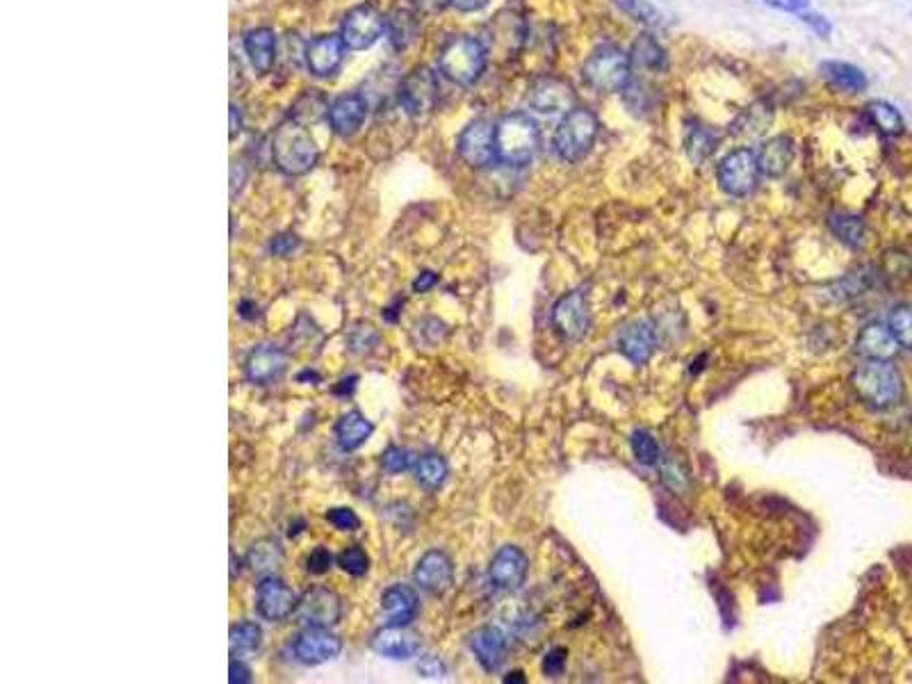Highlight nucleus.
Instances as JSON below:
<instances>
[{
	"mask_svg": "<svg viewBox=\"0 0 912 684\" xmlns=\"http://www.w3.org/2000/svg\"><path fill=\"white\" fill-rule=\"evenodd\" d=\"M381 612L390 625L409 627L420 614V596L409 584H390L381 593Z\"/></svg>",
	"mask_w": 912,
	"mask_h": 684,
	"instance_id": "5701e85b",
	"label": "nucleus"
},
{
	"mask_svg": "<svg viewBox=\"0 0 912 684\" xmlns=\"http://www.w3.org/2000/svg\"><path fill=\"white\" fill-rule=\"evenodd\" d=\"M632 62L630 53H625L618 46H600L586 57L582 76L584 83L598 94H616L623 92L627 83L632 80Z\"/></svg>",
	"mask_w": 912,
	"mask_h": 684,
	"instance_id": "20e7f679",
	"label": "nucleus"
},
{
	"mask_svg": "<svg viewBox=\"0 0 912 684\" xmlns=\"http://www.w3.org/2000/svg\"><path fill=\"white\" fill-rule=\"evenodd\" d=\"M418 673L425 675V678H443L445 664L438 657H422L418 664Z\"/></svg>",
	"mask_w": 912,
	"mask_h": 684,
	"instance_id": "4d7b16f0",
	"label": "nucleus"
},
{
	"mask_svg": "<svg viewBox=\"0 0 912 684\" xmlns=\"http://www.w3.org/2000/svg\"><path fill=\"white\" fill-rule=\"evenodd\" d=\"M409 3L418 14H436L445 10L452 0H409Z\"/></svg>",
	"mask_w": 912,
	"mask_h": 684,
	"instance_id": "13d9d810",
	"label": "nucleus"
},
{
	"mask_svg": "<svg viewBox=\"0 0 912 684\" xmlns=\"http://www.w3.org/2000/svg\"><path fill=\"white\" fill-rule=\"evenodd\" d=\"M874 283H876L874 267L865 265V267H860V270L851 272L849 276H844L842 281H837L833 285V290H830V297L837 301H849V299L865 295L867 290L874 288Z\"/></svg>",
	"mask_w": 912,
	"mask_h": 684,
	"instance_id": "58836bf2",
	"label": "nucleus"
},
{
	"mask_svg": "<svg viewBox=\"0 0 912 684\" xmlns=\"http://www.w3.org/2000/svg\"><path fill=\"white\" fill-rule=\"evenodd\" d=\"M238 315L242 317V320L254 322L256 317H258V304H256V301H251V299H242L240 304H238Z\"/></svg>",
	"mask_w": 912,
	"mask_h": 684,
	"instance_id": "680f3d73",
	"label": "nucleus"
},
{
	"mask_svg": "<svg viewBox=\"0 0 912 684\" xmlns=\"http://www.w3.org/2000/svg\"><path fill=\"white\" fill-rule=\"evenodd\" d=\"M368 117V101L361 94H345L329 105L327 121L331 130L340 137H352Z\"/></svg>",
	"mask_w": 912,
	"mask_h": 684,
	"instance_id": "b1692460",
	"label": "nucleus"
},
{
	"mask_svg": "<svg viewBox=\"0 0 912 684\" xmlns=\"http://www.w3.org/2000/svg\"><path fill=\"white\" fill-rule=\"evenodd\" d=\"M399 306H402V301L395 299L393 304L384 308V320H386V322H390V324H395V322H397V313H399L397 308H399Z\"/></svg>",
	"mask_w": 912,
	"mask_h": 684,
	"instance_id": "69168bd1",
	"label": "nucleus"
},
{
	"mask_svg": "<svg viewBox=\"0 0 912 684\" xmlns=\"http://www.w3.org/2000/svg\"><path fill=\"white\" fill-rule=\"evenodd\" d=\"M299 247H301V240L297 238V235L279 233V235H274L270 242V254L276 258H290L292 254H297Z\"/></svg>",
	"mask_w": 912,
	"mask_h": 684,
	"instance_id": "3c124183",
	"label": "nucleus"
},
{
	"mask_svg": "<svg viewBox=\"0 0 912 684\" xmlns=\"http://www.w3.org/2000/svg\"><path fill=\"white\" fill-rule=\"evenodd\" d=\"M342 653V639L329 627H304L292 639V655L304 666H322L338 659Z\"/></svg>",
	"mask_w": 912,
	"mask_h": 684,
	"instance_id": "ddd939ff",
	"label": "nucleus"
},
{
	"mask_svg": "<svg viewBox=\"0 0 912 684\" xmlns=\"http://www.w3.org/2000/svg\"><path fill=\"white\" fill-rule=\"evenodd\" d=\"M370 648L374 653L395 662H406L420 653L422 641L418 634L406 630V625H384L370 637Z\"/></svg>",
	"mask_w": 912,
	"mask_h": 684,
	"instance_id": "6ab92c4d",
	"label": "nucleus"
},
{
	"mask_svg": "<svg viewBox=\"0 0 912 684\" xmlns=\"http://www.w3.org/2000/svg\"><path fill=\"white\" fill-rule=\"evenodd\" d=\"M719 146V135L714 133L712 128L694 124L687 130V137H684V149H687V156L694 162H703L712 156Z\"/></svg>",
	"mask_w": 912,
	"mask_h": 684,
	"instance_id": "a19ab883",
	"label": "nucleus"
},
{
	"mask_svg": "<svg viewBox=\"0 0 912 684\" xmlns=\"http://www.w3.org/2000/svg\"><path fill=\"white\" fill-rule=\"evenodd\" d=\"M386 30H388L390 44H393L395 48H399V51H402V48H409L415 39H418V32H420L418 12L395 10L386 19Z\"/></svg>",
	"mask_w": 912,
	"mask_h": 684,
	"instance_id": "f704fd0d",
	"label": "nucleus"
},
{
	"mask_svg": "<svg viewBox=\"0 0 912 684\" xmlns=\"http://www.w3.org/2000/svg\"><path fill=\"white\" fill-rule=\"evenodd\" d=\"M468 646L472 650V655H475V659L479 662V666H482L486 673L498 671L504 664V659H507V650H509V643H507V637H504V632L493 625L479 627V630L472 632L468 639Z\"/></svg>",
	"mask_w": 912,
	"mask_h": 684,
	"instance_id": "412c9836",
	"label": "nucleus"
},
{
	"mask_svg": "<svg viewBox=\"0 0 912 684\" xmlns=\"http://www.w3.org/2000/svg\"><path fill=\"white\" fill-rule=\"evenodd\" d=\"M773 110L767 103H753L751 108H746L739 117L732 121V135L737 137H757L771 126Z\"/></svg>",
	"mask_w": 912,
	"mask_h": 684,
	"instance_id": "e433bc0d",
	"label": "nucleus"
},
{
	"mask_svg": "<svg viewBox=\"0 0 912 684\" xmlns=\"http://www.w3.org/2000/svg\"><path fill=\"white\" fill-rule=\"evenodd\" d=\"M614 5L625 16H630L634 23H639V26H643V28L659 30V28L669 26L664 12L650 3V0H614Z\"/></svg>",
	"mask_w": 912,
	"mask_h": 684,
	"instance_id": "4c0bfd02",
	"label": "nucleus"
},
{
	"mask_svg": "<svg viewBox=\"0 0 912 684\" xmlns=\"http://www.w3.org/2000/svg\"><path fill=\"white\" fill-rule=\"evenodd\" d=\"M270 151L276 169L285 176H304L320 160V149L311 133L295 119H285L276 126Z\"/></svg>",
	"mask_w": 912,
	"mask_h": 684,
	"instance_id": "f257e3e1",
	"label": "nucleus"
},
{
	"mask_svg": "<svg viewBox=\"0 0 912 684\" xmlns=\"http://www.w3.org/2000/svg\"><path fill=\"white\" fill-rule=\"evenodd\" d=\"M374 434V425L365 418L361 411H347L340 415L336 427H333V436L342 452H356L358 447H363L370 441Z\"/></svg>",
	"mask_w": 912,
	"mask_h": 684,
	"instance_id": "c85d7f7f",
	"label": "nucleus"
},
{
	"mask_svg": "<svg viewBox=\"0 0 912 684\" xmlns=\"http://www.w3.org/2000/svg\"><path fill=\"white\" fill-rule=\"evenodd\" d=\"M299 596L281 577L265 575L256 586V612L270 623H281L297 612Z\"/></svg>",
	"mask_w": 912,
	"mask_h": 684,
	"instance_id": "4468645a",
	"label": "nucleus"
},
{
	"mask_svg": "<svg viewBox=\"0 0 912 684\" xmlns=\"http://www.w3.org/2000/svg\"><path fill=\"white\" fill-rule=\"evenodd\" d=\"M336 564L342 573L352 577H363L368 575L370 570V555L365 552V548H361V545H349V548L342 550L336 557Z\"/></svg>",
	"mask_w": 912,
	"mask_h": 684,
	"instance_id": "37998d69",
	"label": "nucleus"
},
{
	"mask_svg": "<svg viewBox=\"0 0 912 684\" xmlns=\"http://www.w3.org/2000/svg\"><path fill=\"white\" fill-rule=\"evenodd\" d=\"M495 146H498V160L511 167H525L534 160L541 146L539 124L525 112L504 114L495 124Z\"/></svg>",
	"mask_w": 912,
	"mask_h": 684,
	"instance_id": "f03ea898",
	"label": "nucleus"
},
{
	"mask_svg": "<svg viewBox=\"0 0 912 684\" xmlns=\"http://www.w3.org/2000/svg\"><path fill=\"white\" fill-rule=\"evenodd\" d=\"M413 582L431 596H443L454 584L452 559L443 550H427L413 568Z\"/></svg>",
	"mask_w": 912,
	"mask_h": 684,
	"instance_id": "dca6fc26",
	"label": "nucleus"
},
{
	"mask_svg": "<svg viewBox=\"0 0 912 684\" xmlns=\"http://www.w3.org/2000/svg\"><path fill=\"white\" fill-rule=\"evenodd\" d=\"M566 648H552L545 653L543 657V673L550 675V678H557V675L564 673L566 669Z\"/></svg>",
	"mask_w": 912,
	"mask_h": 684,
	"instance_id": "603ef678",
	"label": "nucleus"
},
{
	"mask_svg": "<svg viewBox=\"0 0 912 684\" xmlns=\"http://www.w3.org/2000/svg\"><path fill=\"white\" fill-rule=\"evenodd\" d=\"M342 612V598L329 586H313L306 589L299 596L297 605V621L304 627H333L340 623Z\"/></svg>",
	"mask_w": 912,
	"mask_h": 684,
	"instance_id": "f8f14e48",
	"label": "nucleus"
},
{
	"mask_svg": "<svg viewBox=\"0 0 912 684\" xmlns=\"http://www.w3.org/2000/svg\"><path fill=\"white\" fill-rule=\"evenodd\" d=\"M821 76L830 87L842 94H862L869 87L867 73L851 62L828 60L821 64Z\"/></svg>",
	"mask_w": 912,
	"mask_h": 684,
	"instance_id": "cd10ccee",
	"label": "nucleus"
},
{
	"mask_svg": "<svg viewBox=\"0 0 912 684\" xmlns=\"http://www.w3.org/2000/svg\"><path fill=\"white\" fill-rule=\"evenodd\" d=\"M436 283H438V274L425 270V272H420L418 276H415L413 292H418V295H425V292L436 288Z\"/></svg>",
	"mask_w": 912,
	"mask_h": 684,
	"instance_id": "bf43d9fd",
	"label": "nucleus"
},
{
	"mask_svg": "<svg viewBox=\"0 0 912 684\" xmlns=\"http://www.w3.org/2000/svg\"><path fill=\"white\" fill-rule=\"evenodd\" d=\"M801 21H803L805 26H808L819 39H828V37H830V32H833V23H830V21L826 19V16H821V14L803 12V14H801Z\"/></svg>",
	"mask_w": 912,
	"mask_h": 684,
	"instance_id": "864d4df0",
	"label": "nucleus"
},
{
	"mask_svg": "<svg viewBox=\"0 0 912 684\" xmlns=\"http://www.w3.org/2000/svg\"><path fill=\"white\" fill-rule=\"evenodd\" d=\"M244 53L258 73H270L276 62V35L270 28H256L244 35Z\"/></svg>",
	"mask_w": 912,
	"mask_h": 684,
	"instance_id": "2f4dec72",
	"label": "nucleus"
},
{
	"mask_svg": "<svg viewBox=\"0 0 912 684\" xmlns=\"http://www.w3.org/2000/svg\"><path fill=\"white\" fill-rule=\"evenodd\" d=\"M288 365L290 352H285L279 345H272V342H263V345L251 349L247 358H244V379L251 386H274L288 372Z\"/></svg>",
	"mask_w": 912,
	"mask_h": 684,
	"instance_id": "9b49d317",
	"label": "nucleus"
},
{
	"mask_svg": "<svg viewBox=\"0 0 912 684\" xmlns=\"http://www.w3.org/2000/svg\"><path fill=\"white\" fill-rule=\"evenodd\" d=\"M630 62L632 71L650 73V76H657V73H664L669 69L666 48L659 44L653 35H639L634 39V44L630 48Z\"/></svg>",
	"mask_w": 912,
	"mask_h": 684,
	"instance_id": "c756f323",
	"label": "nucleus"
},
{
	"mask_svg": "<svg viewBox=\"0 0 912 684\" xmlns=\"http://www.w3.org/2000/svg\"><path fill=\"white\" fill-rule=\"evenodd\" d=\"M899 347L892 329L881 322L867 324L855 340V352L865 356L867 361H892L899 354Z\"/></svg>",
	"mask_w": 912,
	"mask_h": 684,
	"instance_id": "393cba45",
	"label": "nucleus"
},
{
	"mask_svg": "<svg viewBox=\"0 0 912 684\" xmlns=\"http://www.w3.org/2000/svg\"><path fill=\"white\" fill-rule=\"evenodd\" d=\"M242 130V119H240V110L235 108V105H231V140H235V135H238Z\"/></svg>",
	"mask_w": 912,
	"mask_h": 684,
	"instance_id": "0e129e2a",
	"label": "nucleus"
},
{
	"mask_svg": "<svg viewBox=\"0 0 912 684\" xmlns=\"http://www.w3.org/2000/svg\"><path fill=\"white\" fill-rule=\"evenodd\" d=\"M618 347L625 358H630L634 365H643L650 361L657 347V331L650 320H634L625 324L618 333Z\"/></svg>",
	"mask_w": 912,
	"mask_h": 684,
	"instance_id": "4be33fe9",
	"label": "nucleus"
},
{
	"mask_svg": "<svg viewBox=\"0 0 912 684\" xmlns=\"http://www.w3.org/2000/svg\"><path fill=\"white\" fill-rule=\"evenodd\" d=\"M488 3H491V0H452L450 5L461 14H475L479 10H484Z\"/></svg>",
	"mask_w": 912,
	"mask_h": 684,
	"instance_id": "052dcab7",
	"label": "nucleus"
},
{
	"mask_svg": "<svg viewBox=\"0 0 912 684\" xmlns=\"http://www.w3.org/2000/svg\"><path fill=\"white\" fill-rule=\"evenodd\" d=\"M632 452L637 456V461L643 463V466H655L659 461V445L653 438V434L646 429H637L632 434Z\"/></svg>",
	"mask_w": 912,
	"mask_h": 684,
	"instance_id": "de8ad7c7",
	"label": "nucleus"
},
{
	"mask_svg": "<svg viewBox=\"0 0 912 684\" xmlns=\"http://www.w3.org/2000/svg\"><path fill=\"white\" fill-rule=\"evenodd\" d=\"M488 48L482 39L456 35L447 39L438 53V69L450 83L459 87L475 85L486 69Z\"/></svg>",
	"mask_w": 912,
	"mask_h": 684,
	"instance_id": "7ed1b4c3",
	"label": "nucleus"
},
{
	"mask_svg": "<svg viewBox=\"0 0 912 684\" xmlns=\"http://www.w3.org/2000/svg\"><path fill=\"white\" fill-rule=\"evenodd\" d=\"M356 381L358 377H349V379H342L340 384L333 388V393L336 395H352L354 393V388H356Z\"/></svg>",
	"mask_w": 912,
	"mask_h": 684,
	"instance_id": "e2e57ef3",
	"label": "nucleus"
},
{
	"mask_svg": "<svg viewBox=\"0 0 912 684\" xmlns=\"http://www.w3.org/2000/svg\"><path fill=\"white\" fill-rule=\"evenodd\" d=\"M459 158L468 167L486 169L498 162V146H495V126L486 119H475L461 130L456 140Z\"/></svg>",
	"mask_w": 912,
	"mask_h": 684,
	"instance_id": "9d476101",
	"label": "nucleus"
},
{
	"mask_svg": "<svg viewBox=\"0 0 912 684\" xmlns=\"http://www.w3.org/2000/svg\"><path fill=\"white\" fill-rule=\"evenodd\" d=\"M438 92H441L438 76L425 64H420L406 73L399 85V105L411 117H425L436 108Z\"/></svg>",
	"mask_w": 912,
	"mask_h": 684,
	"instance_id": "6e6552de",
	"label": "nucleus"
},
{
	"mask_svg": "<svg viewBox=\"0 0 912 684\" xmlns=\"http://www.w3.org/2000/svg\"><path fill=\"white\" fill-rule=\"evenodd\" d=\"M324 518H327V523L333 529H338V532H356V529H361V518H358V513L349 507H331L324 513Z\"/></svg>",
	"mask_w": 912,
	"mask_h": 684,
	"instance_id": "09e8293b",
	"label": "nucleus"
},
{
	"mask_svg": "<svg viewBox=\"0 0 912 684\" xmlns=\"http://www.w3.org/2000/svg\"><path fill=\"white\" fill-rule=\"evenodd\" d=\"M851 384L874 409H892L903 397V381L890 361H867L853 372Z\"/></svg>",
	"mask_w": 912,
	"mask_h": 684,
	"instance_id": "39448f33",
	"label": "nucleus"
},
{
	"mask_svg": "<svg viewBox=\"0 0 912 684\" xmlns=\"http://www.w3.org/2000/svg\"><path fill=\"white\" fill-rule=\"evenodd\" d=\"M552 327L566 342H580L589 333V306L582 290L566 292L552 308Z\"/></svg>",
	"mask_w": 912,
	"mask_h": 684,
	"instance_id": "2eb2a0df",
	"label": "nucleus"
},
{
	"mask_svg": "<svg viewBox=\"0 0 912 684\" xmlns=\"http://www.w3.org/2000/svg\"><path fill=\"white\" fill-rule=\"evenodd\" d=\"M762 3L787 14H803L810 7V0H762Z\"/></svg>",
	"mask_w": 912,
	"mask_h": 684,
	"instance_id": "6e6d98bb",
	"label": "nucleus"
},
{
	"mask_svg": "<svg viewBox=\"0 0 912 684\" xmlns=\"http://www.w3.org/2000/svg\"><path fill=\"white\" fill-rule=\"evenodd\" d=\"M598 130L600 124L596 114L586 108H573L564 114V119L559 121L555 130V137H552L555 153L564 162H570V165L582 162L591 153L593 144H596Z\"/></svg>",
	"mask_w": 912,
	"mask_h": 684,
	"instance_id": "423d86ee",
	"label": "nucleus"
},
{
	"mask_svg": "<svg viewBox=\"0 0 912 684\" xmlns=\"http://www.w3.org/2000/svg\"><path fill=\"white\" fill-rule=\"evenodd\" d=\"M251 680H254V673H251L249 666L244 664L242 659H238V657L233 655L231 666H228V682H231V684H249Z\"/></svg>",
	"mask_w": 912,
	"mask_h": 684,
	"instance_id": "5fc2aeb1",
	"label": "nucleus"
},
{
	"mask_svg": "<svg viewBox=\"0 0 912 684\" xmlns=\"http://www.w3.org/2000/svg\"><path fill=\"white\" fill-rule=\"evenodd\" d=\"M794 162V140L789 135H776L764 142L757 151L760 174L767 178H783Z\"/></svg>",
	"mask_w": 912,
	"mask_h": 684,
	"instance_id": "bb28decb",
	"label": "nucleus"
},
{
	"mask_svg": "<svg viewBox=\"0 0 912 684\" xmlns=\"http://www.w3.org/2000/svg\"><path fill=\"white\" fill-rule=\"evenodd\" d=\"M329 112V103L327 99H324L322 94H317L315 89H311V92H306L304 96H301V99L295 103V110H292L290 114V119H295L299 121V124H308V121H317L322 117V114H327Z\"/></svg>",
	"mask_w": 912,
	"mask_h": 684,
	"instance_id": "79ce46f5",
	"label": "nucleus"
},
{
	"mask_svg": "<svg viewBox=\"0 0 912 684\" xmlns=\"http://www.w3.org/2000/svg\"><path fill=\"white\" fill-rule=\"evenodd\" d=\"M529 573V559L516 545H504L488 566V580L500 591H518Z\"/></svg>",
	"mask_w": 912,
	"mask_h": 684,
	"instance_id": "f3484780",
	"label": "nucleus"
},
{
	"mask_svg": "<svg viewBox=\"0 0 912 684\" xmlns=\"http://www.w3.org/2000/svg\"><path fill=\"white\" fill-rule=\"evenodd\" d=\"M333 566V555L329 548L324 545H317L308 555L304 557V570L308 575H327Z\"/></svg>",
	"mask_w": 912,
	"mask_h": 684,
	"instance_id": "8fccbe9b",
	"label": "nucleus"
},
{
	"mask_svg": "<svg viewBox=\"0 0 912 684\" xmlns=\"http://www.w3.org/2000/svg\"><path fill=\"white\" fill-rule=\"evenodd\" d=\"M525 21L516 12H500L488 26V44L486 48H498L504 55H513L520 51L525 42Z\"/></svg>",
	"mask_w": 912,
	"mask_h": 684,
	"instance_id": "a878e982",
	"label": "nucleus"
},
{
	"mask_svg": "<svg viewBox=\"0 0 912 684\" xmlns=\"http://www.w3.org/2000/svg\"><path fill=\"white\" fill-rule=\"evenodd\" d=\"M413 472H415V482L431 493V491H438V488L447 482L450 468H447V461L441 454L429 452V454L418 456Z\"/></svg>",
	"mask_w": 912,
	"mask_h": 684,
	"instance_id": "c9c22d12",
	"label": "nucleus"
},
{
	"mask_svg": "<svg viewBox=\"0 0 912 684\" xmlns=\"http://www.w3.org/2000/svg\"><path fill=\"white\" fill-rule=\"evenodd\" d=\"M283 559H285L283 545L279 539H272V536H263V539L251 543L247 550V557H244L251 573L263 575V577L274 575L276 570L283 566Z\"/></svg>",
	"mask_w": 912,
	"mask_h": 684,
	"instance_id": "7c9ffc66",
	"label": "nucleus"
},
{
	"mask_svg": "<svg viewBox=\"0 0 912 684\" xmlns=\"http://www.w3.org/2000/svg\"><path fill=\"white\" fill-rule=\"evenodd\" d=\"M865 112H867V119L871 121V126H874L881 135L899 137L906 133V119H903V114L894 108L892 103L881 101V99L869 101Z\"/></svg>",
	"mask_w": 912,
	"mask_h": 684,
	"instance_id": "473e14b6",
	"label": "nucleus"
},
{
	"mask_svg": "<svg viewBox=\"0 0 912 684\" xmlns=\"http://www.w3.org/2000/svg\"><path fill=\"white\" fill-rule=\"evenodd\" d=\"M345 53L347 46L340 35H320L306 46V67L317 78H331L345 62Z\"/></svg>",
	"mask_w": 912,
	"mask_h": 684,
	"instance_id": "aec40b11",
	"label": "nucleus"
},
{
	"mask_svg": "<svg viewBox=\"0 0 912 684\" xmlns=\"http://www.w3.org/2000/svg\"><path fill=\"white\" fill-rule=\"evenodd\" d=\"M415 461H418V456H415L411 450H406V447H399V445H390V447H386L384 454H381L379 466L386 472V475H399V472L415 468Z\"/></svg>",
	"mask_w": 912,
	"mask_h": 684,
	"instance_id": "c03bdc74",
	"label": "nucleus"
},
{
	"mask_svg": "<svg viewBox=\"0 0 912 684\" xmlns=\"http://www.w3.org/2000/svg\"><path fill=\"white\" fill-rule=\"evenodd\" d=\"M828 228L842 244L851 249L865 247L867 242V224L865 219L851 213H833L828 217Z\"/></svg>",
	"mask_w": 912,
	"mask_h": 684,
	"instance_id": "72a5a7b5",
	"label": "nucleus"
},
{
	"mask_svg": "<svg viewBox=\"0 0 912 684\" xmlns=\"http://www.w3.org/2000/svg\"><path fill=\"white\" fill-rule=\"evenodd\" d=\"M386 30V16L377 5L363 3L352 7L345 14L340 26V37L349 51H365L377 39L384 35Z\"/></svg>",
	"mask_w": 912,
	"mask_h": 684,
	"instance_id": "0eeeda50",
	"label": "nucleus"
},
{
	"mask_svg": "<svg viewBox=\"0 0 912 684\" xmlns=\"http://www.w3.org/2000/svg\"><path fill=\"white\" fill-rule=\"evenodd\" d=\"M320 379L322 377L315 370H304V372L297 374V381H301V384H304V381H313V384H320Z\"/></svg>",
	"mask_w": 912,
	"mask_h": 684,
	"instance_id": "338daca9",
	"label": "nucleus"
},
{
	"mask_svg": "<svg viewBox=\"0 0 912 684\" xmlns=\"http://www.w3.org/2000/svg\"><path fill=\"white\" fill-rule=\"evenodd\" d=\"M228 646H231V655H247L256 653L263 646V627L254 621H240L233 623L228 630Z\"/></svg>",
	"mask_w": 912,
	"mask_h": 684,
	"instance_id": "ea45409f",
	"label": "nucleus"
},
{
	"mask_svg": "<svg viewBox=\"0 0 912 684\" xmlns=\"http://www.w3.org/2000/svg\"><path fill=\"white\" fill-rule=\"evenodd\" d=\"M575 89L564 78H539L529 89V105L541 114H566L575 108Z\"/></svg>",
	"mask_w": 912,
	"mask_h": 684,
	"instance_id": "a211bd4d",
	"label": "nucleus"
},
{
	"mask_svg": "<svg viewBox=\"0 0 912 684\" xmlns=\"http://www.w3.org/2000/svg\"><path fill=\"white\" fill-rule=\"evenodd\" d=\"M887 327L892 329L894 338H897L901 347L912 349V304L894 308L890 313V320H887Z\"/></svg>",
	"mask_w": 912,
	"mask_h": 684,
	"instance_id": "49530a36",
	"label": "nucleus"
},
{
	"mask_svg": "<svg viewBox=\"0 0 912 684\" xmlns=\"http://www.w3.org/2000/svg\"><path fill=\"white\" fill-rule=\"evenodd\" d=\"M659 477H662V482L666 484V488H671V491L678 493V495L687 493L689 488H691L689 470L678 459H664L662 468H659Z\"/></svg>",
	"mask_w": 912,
	"mask_h": 684,
	"instance_id": "a18cd8bd",
	"label": "nucleus"
},
{
	"mask_svg": "<svg viewBox=\"0 0 912 684\" xmlns=\"http://www.w3.org/2000/svg\"><path fill=\"white\" fill-rule=\"evenodd\" d=\"M757 178H760L757 153L746 146L730 151L719 162V185L730 197H748L757 187Z\"/></svg>",
	"mask_w": 912,
	"mask_h": 684,
	"instance_id": "1a4fd4ad",
	"label": "nucleus"
},
{
	"mask_svg": "<svg viewBox=\"0 0 912 684\" xmlns=\"http://www.w3.org/2000/svg\"><path fill=\"white\" fill-rule=\"evenodd\" d=\"M504 682H507V684H509V682H525L523 671H511V673L507 675V678H504Z\"/></svg>",
	"mask_w": 912,
	"mask_h": 684,
	"instance_id": "774afa93",
	"label": "nucleus"
}]
</instances>
